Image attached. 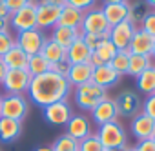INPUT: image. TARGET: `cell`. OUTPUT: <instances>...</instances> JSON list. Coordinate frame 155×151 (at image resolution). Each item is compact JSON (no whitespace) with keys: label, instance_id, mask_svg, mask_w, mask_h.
<instances>
[{"label":"cell","instance_id":"obj_33","mask_svg":"<svg viewBox=\"0 0 155 151\" xmlns=\"http://www.w3.org/2000/svg\"><path fill=\"white\" fill-rule=\"evenodd\" d=\"M79 151H104V146L101 144L97 135H90L79 142Z\"/></svg>","mask_w":155,"mask_h":151},{"label":"cell","instance_id":"obj_19","mask_svg":"<svg viewBox=\"0 0 155 151\" xmlns=\"http://www.w3.org/2000/svg\"><path fill=\"white\" fill-rule=\"evenodd\" d=\"M81 29L75 27H64V26H55L53 33H51V40H55L58 46H62L64 49H68L71 44H75L81 38Z\"/></svg>","mask_w":155,"mask_h":151},{"label":"cell","instance_id":"obj_14","mask_svg":"<svg viewBox=\"0 0 155 151\" xmlns=\"http://www.w3.org/2000/svg\"><path fill=\"white\" fill-rule=\"evenodd\" d=\"M91 117H93V120H95L99 126H104V124H108V122H115L117 117H119V109H117L115 100L104 98L102 102H99L97 108L91 111Z\"/></svg>","mask_w":155,"mask_h":151},{"label":"cell","instance_id":"obj_21","mask_svg":"<svg viewBox=\"0 0 155 151\" xmlns=\"http://www.w3.org/2000/svg\"><path fill=\"white\" fill-rule=\"evenodd\" d=\"M82 18H84V11L81 9H75L68 4L62 6L60 9V17H58V22L57 26H64V27H75V29H81V24H82Z\"/></svg>","mask_w":155,"mask_h":151},{"label":"cell","instance_id":"obj_10","mask_svg":"<svg viewBox=\"0 0 155 151\" xmlns=\"http://www.w3.org/2000/svg\"><path fill=\"white\" fill-rule=\"evenodd\" d=\"M71 117H73V109L68 100L53 102L44 108V120L51 126H66Z\"/></svg>","mask_w":155,"mask_h":151},{"label":"cell","instance_id":"obj_13","mask_svg":"<svg viewBox=\"0 0 155 151\" xmlns=\"http://www.w3.org/2000/svg\"><path fill=\"white\" fill-rule=\"evenodd\" d=\"M58 6H48V4H37V27L38 29H53L60 17Z\"/></svg>","mask_w":155,"mask_h":151},{"label":"cell","instance_id":"obj_50","mask_svg":"<svg viewBox=\"0 0 155 151\" xmlns=\"http://www.w3.org/2000/svg\"><path fill=\"white\" fill-rule=\"evenodd\" d=\"M150 56L155 58V38H153V44H151V53H150Z\"/></svg>","mask_w":155,"mask_h":151},{"label":"cell","instance_id":"obj_6","mask_svg":"<svg viewBox=\"0 0 155 151\" xmlns=\"http://www.w3.org/2000/svg\"><path fill=\"white\" fill-rule=\"evenodd\" d=\"M9 27L20 31H29V29H38L37 27V2L15 11L9 15Z\"/></svg>","mask_w":155,"mask_h":151},{"label":"cell","instance_id":"obj_51","mask_svg":"<svg viewBox=\"0 0 155 151\" xmlns=\"http://www.w3.org/2000/svg\"><path fill=\"white\" fill-rule=\"evenodd\" d=\"M0 109H2V95H0Z\"/></svg>","mask_w":155,"mask_h":151},{"label":"cell","instance_id":"obj_54","mask_svg":"<svg viewBox=\"0 0 155 151\" xmlns=\"http://www.w3.org/2000/svg\"><path fill=\"white\" fill-rule=\"evenodd\" d=\"M0 4H4V0H0Z\"/></svg>","mask_w":155,"mask_h":151},{"label":"cell","instance_id":"obj_23","mask_svg":"<svg viewBox=\"0 0 155 151\" xmlns=\"http://www.w3.org/2000/svg\"><path fill=\"white\" fill-rule=\"evenodd\" d=\"M91 49L82 42V38H79L75 44H71L68 49H66V58L71 62V64H86L91 56Z\"/></svg>","mask_w":155,"mask_h":151},{"label":"cell","instance_id":"obj_7","mask_svg":"<svg viewBox=\"0 0 155 151\" xmlns=\"http://www.w3.org/2000/svg\"><path fill=\"white\" fill-rule=\"evenodd\" d=\"M44 40H46V37L42 35L40 29L20 31V33H17V37H15V44H17L26 55H29V56L40 53V49H42V46H44Z\"/></svg>","mask_w":155,"mask_h":151},{"label":"cell","instance_id":"obj_3","mask_svg":"<svg viewBox=\"0 0 155 151\" xmlns=\"http://www.w3.org/2000/svg\"><path fill=\"white\" fill-rule=\"evenodd\" d=\"M101 140V144L104 146V149H124L128 137L124 127L115 120V122H108L104 126H99V131L95 133Z\"/></svg>","mask_w":155,"mask_h":151},{"label":"cell","instance_id":"obj_36","mask_svg":"<svg viewBox=\"0 0 155 151\" xmlns=\"http://www.w3.org/2000/svg\"><path fill=\"white\" fill-rule=\"evenodd\" d=\"M140 29L144 31V33H148L151 38H155V11H150L148 13V17L142 20V24H140Z\"/></svg>","mask_w":155,"mask_h":151},{"label":"cell","instance_id":"obj_5","mask_svg":"<svg viewBox=\"0 0 155 151\" xmlns=\"http://www.w3.org/2000/svg\"><path fill=\"white\" fill-rule=\"evenodd\" d=\"M29 111V102L24 95H4L2 97V109L0 117H8L13 120L22 122Z\"/></svg>","mask_w":155,"mask_h":151},{"label":"cell","instance_id":"obj_11","mask_svg":"<svg viewBox=\"0 0 155 151\" xmlns=\"http://www.w3.org/2000/svg\"><path fill=\"white\" fill-rule=\"evenodd\" d=\"M115 104H117L119 115H124V117H135L137 113L142 111V100L131 89L120 91L117 95V98H115Z\"/></svg>","mask_w":155,"mask_h":151},{"label":"cell","instance_id":"obj_31","mask_svg":"<svg viewBox=\"0 0 155 151\" xmlns=\"http://www.w3.org/2000/svg\"><path fill=\"white\" fill-rule=\"evenodd\" d=\"M110 66L119 73V75H128V66H130V51H117Z\"/></svg>","mask_w":155,"mask_h":151},{"label":"cell","instance_id":"obj_34","mask_svg":"<svg viewBox=\"0 0 155 151\" xmlns=\"http://www.w3.org/2000/svg\"><path fill=\"white\" fill-rule=\"evenodd\" d=\"M108 35H110V31H108V33H102V35H88V33H82L81 38H82V42H84L91 51H95L104 40H108Z\"/></svg>","mask_w":155,"mask_h":151},{"label":"cell","instance_id":"obj_18","mask_svg":"<svg viewBox=\"0 0 155 151\" xmlns=\"http://www.w3.org/2000/svg\"><path fill=\"white\" fill-rule=\"evenodd\" d=\"M102 13L106 17V22L110 24V27L126 22L130 17V2H122V4H104Z\"/></svg>","mask_w":155,"mask_h":151},{"label":"cell","instance_id":"obj_53","mask_svg":"<svg viewBox=\"0 0 155 151\" xmlns=\"http://www.w3.org/2000/svg\"><path fill=\"white\" fill-rule=\"evenodd\" d=\"M151 140H153V142H155V133H153V137H151Z\"/></svg>","mask_w":155,"mask_h":151},{"label":"cell","instance_id":"obj_42","mask_svg":"<svg viewBox=\"0 0 155 151\" xmlns=\"http://www.w3.org/2000/svg\"><path fill=\"white\" fill-rule=\"evenodd\" d=\"M37 4H48V6H58L62 8L64 6V0H35Z\"/></svg>","mask_w":155,"mask_h":151},{"label":"cell","instance_id":"obj_27","mask_svg":"<svg viewBox=\"0 0 155 151\" xmlns=\"http://www.w3.org/2000/svg\"><path fill=\"white\" fill-rule=\"evenodd\" d=\"M150 13V8L148 4L144 2V0H137V2H130V17L128 20L135 26V27H140L142 20L148 17Z\"/></svg>","mask_w":155,"mask_h":151},{"label":"cell","instance_id":"obj_49","mask_svg":"<svg viewBox=\"0 0 155 151\" xmlns=\"http://www.w3.org/2000/svg\"><path fill=\"white\" fill-rule=\"evenodd\" d=\"M122 151H137V147H135V146H126Z\"/></svg>","mask_w":155,"mask_h":151},{"label":"cell","instance_id":"obj_40","mask_svg":"<svg viewBox=\"0 0 155 151\" xmlns=\"http://www.w3.org/2000/svg\"><path fill=\"white\" fill-rule=\"evenodd\" d=\"M69 67H71V62L68 60V58H64V60H60V62H57L55 66H51V69L53 71H57V73H60V75H68V71H69Z\"/></svg>","mask_w":155,"mask_h":151},{"label":"cell","instance_id":"obj_43","mask_svg":"<svg viewBox=\"0 0 155 151\" xmlns=\"http://www.w3.org/2000/svg\"><path fill=\"white\" fill-rule=\"evenodd\" d=\"M6 73H8V67H6V64H4V60L0 58V84L4 82V77H6Z\"/></svg>","mask_w":155,"mask_h":151},{"label":"cell","instance_id":"obj_8","mask_svg":"<svg viewBox=\"0 0 155 151\" xmlns=\"http://www.w3.org/2000/svg\"><path fill=\"white\" fill-rule=\"evenodd\" d=\"M110 31V24L106 22V17L102 13V9H90L84 13L82 24H81V33H88V35H102Z\"/></svg>","mask_w":155,"mask_h":151},{"label":"cell","instance_id":"obj_28","mask_svg":"<svg viewBox=\"0 0 155 151\" xmlns=\"http://www.w3.org/2000/svg\"><path fill=\"white\" fill-rule=\"evenodd\" d=\"M137 88L146 95L155 93V66L148 67L146 71H142L137 77Z\"/></svg>","mask_w":155,"mask_h":151},{"label":"cell","instance_id":"obj_4","mask_svg":"<svg viewBox=\"0 0 155 151\" xmlns=\"http://www.w3.org/2000/svg\"><path fill=\"white\" fill-rule=\"evenodd\" d=\"M31 79L33 77L28 69H8L2 88L6 89V95H26L29 91Z\"/></svg>","mask_w":155,"mask_h":151},{"label":"cell","instance_id":"obj_32","mask_svg":"<svg viewBox=\"0 0 155 151\" xmlns=\"http://www.w3.org/2000/svg\"><path fill=\"white\" fill-rule=\"evenodd\" d=\"M93 53H95V55H97L104 64H110V62L113 60V56L117 55V47H115L110 40H104V42H102L95 51H93Z\"/></svg>","mask_w":155,"mask_h":151},{"label":"cell","instance_id":"obj_47","mask_svg":"<svg viewBox=\"0 0 155 151\" xmlns=\"http://www.w3.org/2000/svg\"><path fill=\"white\" fill-rule=\"evenodd\" d=\"M35 151H53V147H51V146H40V147H37Z\"/></svg>","mask_w":155,"mask_h":151},{"label":"cell","instance_id":"obj_45","mask_svg":"<svg viewBox=\"0 0 155 151\" xmlns=\"http://www.w3.org/2000/svg\"><path fill=\"white\" fill-rule=\"evenodd\" d=\"M0 31H9V18H0Z\"/></svg>","mask_w":155,"mask_h":151},{"label":"cell","instance_id":"obj_1","mask_svg":"<svg viewBox=\"0 0 155 151\" xmlns=\"http://www.w3.org/2000/svg\"><path fill=\"white\" fill-rule=\"evenodd\" d=\"M69 93H71V86L68 79L53 69L33 77L29 84V91H28L31 102H35L40 108H46L53 102L68 100Z\"/></svg>","mask_w":155,"mask_h":151},{"label":"cell","instance_id":"obj_46","mask_svg":"<svg viewBox=\"0 0 155 151\" xmlns=\"http://www.w3.org/2000/svg\"><path fill=\"white\" fill-rule=\"evenodd\" d=\"M122 2H130V0H104V4H122Z\"/></svg>","mask_w":155,"mask_h":151},{"label":"cell","instance_id":"obj_25","mask_svg":"<svg viewBox=\"0 0 155 151\" xmlns=\"http://www.w3.org/2000/svg\"><path fill=\"white\" fill-rule=\"evenodd\" d=\"M40 55H42L51 66H55L57 62H60V60L66 58V49H64L62 46H58L55 40L46 38V40H44V46H42V49H40Z\"/></svg>","mask_w":155,"mask_h":151},{"label":"cell","instance_id":"obj_9","mask_svg":"<svg viewBox=\"0 0 155 151\" xmlns=\"http://www.w3.org/2000/svg\"><path fill=\"white\" fill-rule=\"evenodd\" d=\"M139 27H135L130 20L126 22H120L113 27H110V35H108V40L117 47V51H126L130 47V42L133 38V33L137 31Z\"/></svg>","mask_w":155,"mask_h":151},{"label":"cell","instance_id":"obj_52","mask_svg":"<svg viewBox=\"0 0 155 151\" xmlns=\"http://www.w3.org/2000/svg\"><path fill=\"white\" fill-rule=\"evenodd\" d=\"M104 151H120V149H104Z\"/></svg>","mask_w":155,"mask_h":151},{"label":"cell","instance_id":"obj_2","mask_svg":"<svg viewBox=\"0 0 155 151\" xmlns=\"http://www.w3.org/2000/svg\"><path fill=\"white\" fill-rule=\"evenodd\" d=\"M106 97V89H102L101 86H97L93 80L82 84V86H77L75 88V102L81 109L84 111H93L97 108L99 102H102Z\"/></svg>","mask_w":155,"mask_h":151},{"label":"cell","instance_id":"obj_22","mask_svg":"<svg viewBox=\"0 0 155 151\" xmlns=\"http://www.w3.org/2000/svg\"><path fill=\"white\" fill-rule=\"evenodd\" d=\"M22 133V122L0 117V140L2 142H15Z\"/></svg>","mask_w":155,"mask_h":151},{"label":"cell","instance_id":"obj_17","mask_svg":"<svg viewBox=\"0 0 155 151\" xmlns=\"http://www.w3.org/2000/svg\"><path fill=\"white\" fill-rule=\"evenodd\" d=\"M119 79H120V75H119L110 64H102V66L95 67V69H93V77H91V80H93L97 86H101L102 89H108V88L115 86V84L119 82Z\"/></svg>","mask_w":155,"mask_h":151},{"label":"cell","instance_id":"obj_35","mask_svg":"<svg viewBox=\"0 0 155 151\" xmlns=\"http://www.w3.org/2000/svg\"><path fill=\"white\" fill-rule=\"evenodd\" d=\"M15 46V37L9 31H0V58Z\"/></svg>","mask_w":155,"mask_h":151},{"label":"cell","instance_id":"obj_38","mask_svg":"<svg viewBox=\"0 0 155 151\" xmlns=\"http://www.w3.org/2000/svg\"><path fill=\"white\" fill-rule=\"evenodd\" d=\"M33 2H35V0H4V6L9 9V13H15V11L26 8V6H29Z\"/></svg>","mask_w":155,"mask_h":151},{"label":"cell","instance_id":"obj_20","mask_svg":"<svg viewBox=\"0 0 155 151\" xmlns=\"http://www.w3.org/2000/svg\"><path fill=\"white\" fill-rule=\"evenodd\" d=\"M151 44H153V38L139 27V29L133 33V38H131V42H130L128 51H130L131 55H148V56H150V53H151Z\"/></svg>","mask_w":155,"mask_h":151},{"label":"cell","instance_id":"obj_39","mask_svg":"<svg viewBox=\"0 0 155 151\" xmlns=\"http://www.w3.org/2000/svg\"><path fill=\"white\" fill-rule=\"evenodd\" d=\"M142 113H146L148 117H151L155 120V93L148 95V98L142 102Z\"/></svg>","mask_w":155,"mask_h":151},{"label":"cell","instance_id":"obj_30","mask_svg":"<svg viewBox=\"0 0 155 151\" xmlns=\"http://www.w3.org/2000/svg\"><path fill=\"white\" fill-rule=\"evenodd\" d=\"M53 151H79V140H75L69 135H60L55 142H53Z\"/></svg>","mask_w":155,"mask_h":151},{"label":"cell","instance_id":"obj_48","mask_svg":"<svg viewBox=\"0 0 155 151\" xmlns=\"http://www.w3.org/2000/svg\"><path fill=\"white\" fill-rule=\"evenodd\" d=\"M144 2L148 4V8H151V9H155V0H144Z\"/></svg>","mask_w":155,"mask_h":151},{"label":"cell","instance_id":"obj_37","mask_svg":"<svg viewBox=\"0 0 155 151\" xmlns=\"http://www.w3.org/2000/svg\"><path fill=\"white\" fill-rule=\"evenodd\" d=\"M95 2H97V0H64V4H68V6H71L75 9H81L84 13L90 11V9H93Z\"/></svg>","mask_w":155,"mask_h":151},{"label":"cell","instance_id":"obj_29","mask_svg":"<svg viewBox=\"0 0 155 151\" xmlns=\"http://www.w3.org/2000/svg\"><path fill=\"white\" fill-rule=\"evenodd\" d=\"M49 69H51V64H49L40 53L29 56V60H28V71L31 73V77L42 75V73H46V71H49Z\"/></svg>","mask_w":155,"mask_h":151},{"label":"cell","instance_id":"obj_16","mask_svg":"<svg viewBox=\"0 0 155 151\" xmlns=\"http://www.w3.org/2000/svg\"><path fill=\"white\" fill-rule=\"evenodd\" d=\"M91 77H93V67H91L90 62H86V64H71V67H69V71L66 75V79H68L71 88L73 86L77 88V86H82V84L90 82Z\"/></svg>","mask_w":155,"mask_h":151},{"label":"cell","instance_id":"obj_15","mask_svg":"<svg viewBox=\"0 0 155 151\" xmlns=\"http://www.w3.org/2000/svg\"><path fill=\"white\" fill-rule=\"evenodd\" d=\"M66 135L73 137L75 140H79V142L82 138L90 137L91 135V126H90L88 117H84V115H73L68 120V124H66Z\"/></svg>","mask_w":155,"mask_h":151},{"label":"cell","instance_id":"obj_24","mask_svg":"<svg viewBox=\"0 0 155 151\" xmlns=\"http://www.w3.org/2000/svg\"><path fill=\"white\" fill-rule=\"evenodd\" d=\"M4 64L8 69H28V60H29V55H26L17 44L2 56Z\"/></svg>","mask_w":155,"mask_h":151},{"label":"cell","instance_id":"obj_41","mask_svg":"<svg viewBox=\"0 0 155 151\" xmlns=\"http://www.w3.org/2000/svg\"><path fill=\"white\" fill-rule=\"evenodd\" d=\"M135 147H137V151H155V142H153L151 138H148V140H140Z\"/></svg>","mask_w":155,"mask_h":151},{"label":"cell","instance_id":"obj_55","mask_svg":"<svg viewBox=\"0 0 155 151\" xmlns=\"http://www.w3.org/2000/svg\"><path fill=\"white\" fill-rule=\"evenodd\" d=\"M153 11H155V9H153Z\"/></svg>","mask_w":155,"mask_h":151},{"label":"cell","instance_id":"obj_26","mask_svg":"<svg viewBox=\"0 0 155 151\" xmlns=\"http://www.w3.org/2000/svg\"><path fill=\"white\" fill-rule=\"evenodd\" d=\"M151 56L148 55H131L130 53V66H128V75L131 77H139L142 71H146L148 67H151Z\"/></svg>","mask_w":155,"mask_h":151},{"label":"cell","instance_id":"obj_12","mask_svg":"<svg viewBox=\"0 0 155 151\" xmlns=\"http://www.w3.org/2000/svg\"><path fill=\"white\" fill-rule=\"evenodd\" d=\"M131 131L135 135V138L140 142V140H148L153 137L155 133V120L151 117H148L146 113H137L131 120Z\"/></svg>","mask_w":155,"mask_h":151},{"label":"cell","instance_id":"obj_44","mask_svg":"<svg viewBox=\"0 0 155 151\" xmlns=\"http://www.w3.org/2000/svg\"><path fill=\"white\" fill-rule=\"evenodd\" d=\"M9 9L4 6V4H0V18H9Z\"/></svg>","mask_w":155,"mask_h":151}]
</instances>
